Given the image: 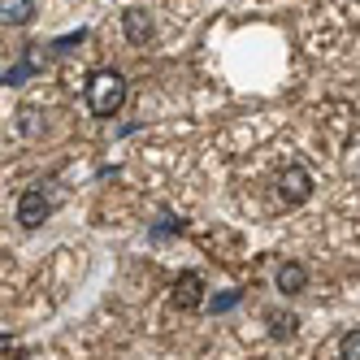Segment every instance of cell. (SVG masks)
Returning <instances> with one entry per match:
<instances>
[{
  "label": "cell",
  "instance_id": "obj_2",
  "mask_svg": "<svg viewBox=\"0 0 360 360\" xmlns=\"http://www.w3.org/2000/svg\"><path fill=\"white\" fill-rule=\"evenodd\" d=\"M53 209H57V195H48L44 187H27V191H22V200H18V221H22V230H39L48 217H53Z\"/></svg>",
  "mask_w": 360,
  "mask_h": 360
},
{
  "label": "cell",
  "instance_id": "obj_9",
  "mask_svg": "<svg viewBox=\"0 0 360 360\" xmlns=\"http://www.w3.org/2000/svg\"><path fill=\"white\" fill-rule=\"evenodd\" d=\"M339 360H360V330H347L339 339Z\"/></svg>",
  "mask_w": 360,
  "mask_h": 360
},
{
  "label": "cell",
  "instance_id": "obj_7",
  "mask_svg": "<svg viewBox=\"0 0 360 360\" xmlns=\"http://www.w3.org/2000/svg\"><path fill=\"white\" fill-rule=\"evenodd\" d=\"M174 300L183 304V308H195V304H200V274H183V278H178Z\"/></svg>",
  "mask_w": 360,
  "mask_h": 360
},
{
  "label": "cell",
  "instance_id": "obj_5",
  "mask_svg": "<svg viewBox=\"0 0 360 360\" xmlns=\"http://www.w3.org/2000/svg\"><path fill=\"white\" fill-rule=\"evenodd\" d=\"M274 282H278L282 295H300V291L308 287V269H304L300 261H282L278 274H274Z\"/></svg>",
  "mask_w": 360,
  "mask_h": 360
},
{
  "label": "cell",
  "instance_id": "obj_8",
  "mask_svg": "<svg viewBox=\"0 0 360 360\" xmlns=\"http://www.w3.org/2000/svg\"><path fill=\"white\" fill-rule=\"evenodd\" d=\"M35 70H39V53L31 48V53H27V61H18V65H9V70H5V83L13 87V83H22V79H31Z\"/></svg>",
  "mask_w": 360,
  "mask_h": 360
},
{
  "label": "cell",
  "instance_id": "obj_1",
  "mask_svg": "<svg viewBox=\"0 0 360 360\" xmlns=\"http://www.w3.org/2000/svg\"><path fill=\"white\" fill-rule=\"evenodd\" d=\"M83 100H87L91 117H117L126 105V79L117 70H96L83 87Z\"/></svg>",
  "mask_w": 360,
  "mask_h": 360
},
{
  "label": "cell",
  "instance_id": "obj_3",
  "mask_svg": "<svg viewBox=\"0 0 360 360\" xmlns=\"http://www.w3.org/2000/svg\"><path fill=\"white\" fill-rule=\"evenodd\" d=\"M278 195H282V204H304L313 195V174L304 165H287L278 174Z\"/></svg>",
  "mask_w": 360,
  "mask_h": 360
},
{
  "label": "cell",
  "instance_id": "obj_10",
  "mask_svg": "<svg viewBox=\"0 0 360 360\" xmlns=\"http://www.w3.org/2000/svg\"><path fill=\"white\" fill-rule=\"evenodd\" d=\"M269 321H274V339H291V334H295V317H278V313H269Z\"/></svg>",
  "mask_w": 360,
  "mask_h": 360
},
{
  "label": "cell",
  "instance_id": "obj_6",
  "mask_svg": "<svg viewBox=\"0 0 360 360\" xmlns=\"http://www.w3.org/2000/svg\"><path fill=\"white\" fill-rule=\"evenodd\" d=\"M35 18V0H0V22L5 27H27Z\"/></svg>",
  "mask_w": 360,
  "mask_h": 360
},
{
  "label": "cell",
  "instance_id": "obj_4",
  "mask_svg": "<svg viewBox=\"0 0 360 360\" xmlns=\"http://www.w3.org/2000/svg\"><path fill=\"white\" fill-rule=\"evenodd\" d=\"M122 27H126V39H131V44H148L152 35H157V22H152L148 9H126Z\"/></svg>",
  "mask_w": 360,
  "mask_h": 360
},
{
  "label": "cell",
  "instance_id": "obj_11",
  "mask_svg": "<svg viewBox=\"0 0 360 360\" xmlns=\"http://www.w3.org/2000/svg\"><path fill=\"white\" fill-rule=\"evenodd\" d=\"M356 161H360V157H356Z\"/></svg>",
  "mask_w": 360,
  "mask_h": 360
}]
</instances>
